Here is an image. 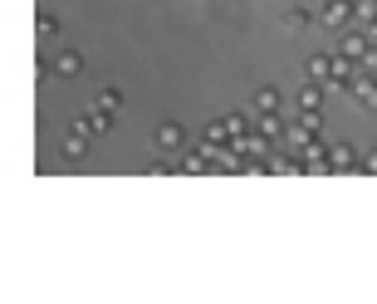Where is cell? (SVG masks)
I'll return each mask as SVG.
<instances>
[{"instance_id":"4fadbf2b","label":"cell","mask_w":377,"mask_h":304,"mask_svg":"<svg viewBox=\"0 0 377 304\" xmlns=\"http://www.w3.org/2000/svg\"><path fill=\"white\" fill-rule=\"evenodd\" d=\"M98 104L118 113V108H123V88H98Z\"/></svg>"},{"instance_id":"9a60e30c","label":"cell","mask_w":377,"mask_h":304,"mask_svg":"<svg viewBox=\"0 0 377 304\" xmlns=\"http://www.w3.org/2000/svg\"><path fill=\"white\" fill-rule=\"evenodd\" d=\"M84 142H88L84 133H69L64 137V158H84Z\"/></svg>"},{"instance_id":"5bb4252c","label":"cell","mask_w":377,"mask_h":304,"mask_svg":"<svg viewBox=\"0 0 377 304\" xmlns=\"http://www.w3.org/2000/svg\"><path fill=\"white\" fill-rule=\"evenodd\" d=\"M260 133H264V137H280V133H284V123H280L275 113H260Z\"/></svg>"},{"instance_id":"3957f363","label":"cell","mask_w":377,"mask_h":304,"mask_svg":"<svg viewBox=\"0 0 377 304\" xmlns=\"http://www.w3.org/2000/svg\"><path fill=\"white\" fill-rule=\"evenodd\" d=\"M353 98H358V108L377 113V74H358L353 79Z\"/></svg>"},{"instance_id":"5b68a950","label":"cell","mask_w":377,"mask_h":304,"mask_svg":"<svg viewBox=\"0 0 377 304\" xmlns=\"http://www.w3.org/2000/svg\"><path fill=\"white\" fill-rule=\"evenodd\" d=\"M309 79L329 84V79H334V55H313V59H309Z\"/></svg>"},{"instance_id":"30bf717a","label":"cell","mask_w":377,"mask_h":304,"mask_svg":"<svg viewBox=\"0 0 377 304\" xmlns=\"http://www.w3.org/2000/svg\"><path fill=\"white\" fill-rule=\"evenodd\" d=\"M35 30H39V39H59V35H64V25H59V20H54L49 10H44V15L35 20Z\"/></svg>"},{"instance_id":"52a82bcc","label":"cell","mask_w":377,"mask_h":304,"mask_svg":"<svg viewBox=\"0 0 377 304\" xmlns=\"http://www.w3.org/2000/svg\"><path fill=\"white\" fill-rule=\"evenodd\" d=\"M323 93H329V84H318V79H313V84L299 88V104H304V108H318V104H323Z\"/></svg>"},{"instance_id":"7a4b0ae2","label":"cell","mask_w":377,"mask_h":304,"mask_svg":"<svg viewBox=\"0 0 377 304\" xmlns=\"http://www.w3.org/2000/svg\"><path fill=\"white\" fill-rule=\"evenodd\" d=\"M353 15H358V6H348V0H329V6L318 10V20L329 25V30H343V25H348Z\"/></svg>"},{"instance_id":"2e32d148","label":"cell","mask_w":377,"mask_h":304,"mask_svg":"<svg viewBox=\"0 0 377 304\" xmlns=\"http://www.w3.org/2000/svg\"><path fill=\"white\" fill-rule=\"evenodd\" d=\"M358 64H362V74H377V44H372V49H367V55H362V59H358Z\"/></svg>"},{"instance_id":"e0dca14e","label":"cell","mask_w":377,"mask_h":304,"mask_svg":"<svg viewBox=\"0 0 377 304\" xmlns=\"http://www.w3.org/2000/svg\"><path fill=\"white\" fill-rule=\"evenodd\" d=\"M362 172H377V147H372L367 158H362Z\"/></svg>"},{"instance_id":"ba28073f","label":"cell","mask_w":377,"mask_h":304,"mask_svg":"<svg viewBox=\"0 0 377 304\" xmlns=\"http://www.w3.org/2000/svg\"><path fill=\"white\" fill-rule=\"evenodd\" d=\"M367 49H372V39H367V30H362V35H348V39H343V55H348V59H362V55H367Z\"/></svg>"},{"instance_id":"8fae6325","label":"cell","mask_w":377,"mask_h":304,"mask_svg":"<svg viewBox=\"0 0 377 304\" xmlns=\"http://www.w3.org/2000/svg\"><path fill=\"white\" fill-rule=\"evenodd\" d=\"M329 167H353V147L348 142H334L329 147Z\"/></svg>"},{"instance_id":"277c9868","label":"cell","mask_w":377,"mask_h":304,"mask_svg":"<svg viewBox=\"0 0 377 304\" xmlns=\"http://www.w3.org/2000/svg\"><path fill=\"white\" fill-rule=\"evenodd\" d=\"M182 142H186L182 123H162V128H157V147H167V152H182Z\"/></svg>"},{"instance_id":"6da1fadb","label":"cell","mask_w":377,"mask_h":304,"mask_svg":"<svg viewBox=\"0 0 377 304\" xmlns=\"http://www.w3.org/2000/svg\"><path fill=\"white\" fill-rule=\"evenodd\" d=\"M69 128H74V133H84V137H103L108 128H113V108H103V104H93V108H88L84 118H74Z\"/></svg>"},{"instance_id":"8992f818","label":"cell","mask_w":377,"mask_h":304,"mask_svg":"<svg viewBox=\"0 0 377 304\" xmlns=\"http://www.w3.org/2000/svg\"><path fill=\"white\" fill-rule=\"evenodd\" d=\"M54 69H59L64 79H74V74H84V59L74 55V49H59V59H54Z\"/></svg>"},{"instance_id":"7c38bea8","label":"cell","mask_w":377,"mask_h":304,"mask_svg":"<svg viewBox=\"0 0 377 304\" xmlns=\"http://www.w3.org/2000/svg\"><path fill=\"white\" fill-rule=\"evenodd\" d=\"M280 25H284V30H304V25H309V10H299V6H294V10H284V15H280Z\"/></svg>"},{"instance_id":"9c48e42d","label":"cell","mask_w":377,"mask_h":304,"mask_svg":"<svg viewBox=\"0 0 377 304\" xmlns=\"http://www.w3.org/2000/svg\"><path fill=\"white\" fill-rule=\"evenodd\" d=\"M255 108L260 113H280V88H255Z\"/></svg>"}]
</instances>
